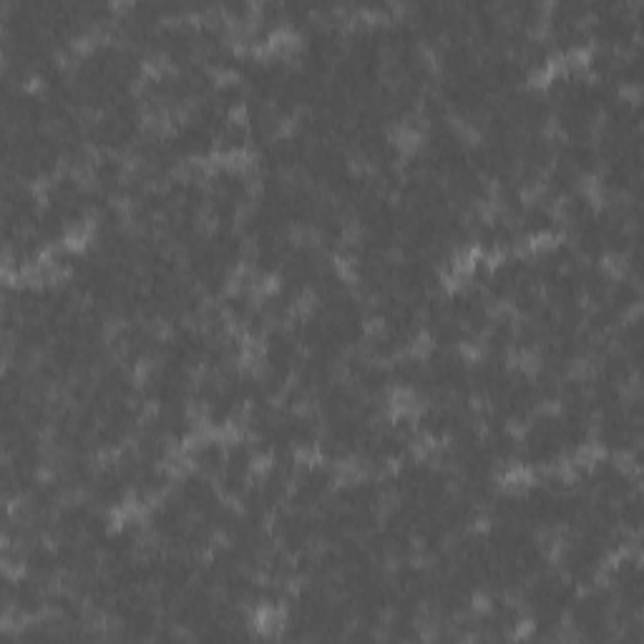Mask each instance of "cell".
Wrapping results in <instances>:
<instances>
[{
    "instance_id": "6",
    "label": "cell",
    "mask_w": 644,
    "mask_h": 644,
    "mask_svg": "<svg viewBox=\"0 0 644 644\" xmlns=\"http://www.w3.org/2000/svg\"><path fill=\"white\" fill-rule=\"evenodd\" d=\"M245 152H250V131H247L245 119H227L217 134V154L222 159H237Z\"/></svg>"
},
{
    "instance_id": "3",
    "label": "cell",
    "mask_w": 644,
    "mask_h": 644,
    "mask_svg": "<svg viewBox=\"0 0 644 644\" xmlns=\"http://www.w3.org/2000/svg\"><path fill=\"white\" fill-rule=\"evenodd\" d=\"M518 227H522L526 242H536V245L564 237L559 206L554 202H549L547 196L539 192L526 196V206L522 217H518Z\"/></svg>"
},
{
    "instance_id": "2",
    "label": "cell",
    "mask_w": 644,
    "mask_h": 644,
    "mask_svg": "<svg viewBox=\"0 0 644 644\" xmlns=\"http://www.w3.org/2000/svg\"><path fill=\"white\" fill-rule=\"evenodd\" d=\"M84 497L104 511H119L131 501V481L114 456H102Z\"/></svg>"
},
{
    "instance_id": "5",
    "label": "cell",
    "mask_w": 644,
    "mask_h": 644,
    "mask_svg": "<svg viewBox=\"0 0 644 644\" xmlns=\"http://www.w3.org/2000/svg\"><path fill=\"white\" fill-rule=\"evenodd\" d=\"M642 302V290H640V277L630 275H615V283L609 287L605 305L609 310H615L619 318L627 320L630 315H637Z\"/></svg>"
},
{
    "instance_id": "4",
    "label": "cell",
    "mask_w": 644,
    "mask_h": 644,
    "mask_svg": "<svg viewBox=\"0 0 644 644\" xmlns=\"http://www.w3.org/2000/svg\"><path fill=\"white\" fill-rule=\"evenodd\" d=\"M225 453H227V441L219 439L217 433H206L189 441L187 461L192 468L217 478L222 466H225Z\"/></svg>"
},
{
    "instance_id": "1",
    "label": "cell",
    "mask_w": 644,
    "mask_h": 644,
    "mask_svg": "<svg viewBox=\"0 0 644 644\" xmlns=\"http://www.w3.org/2000/svg\"><path fill=\"white\" fill-rule=\"evenodd\" d=\"M341 484V474L337 466L327 464V461H300L293 478V489L287 503L302 511H318L325 503L333 491Z\"/></svg>"
}]
</instances>
